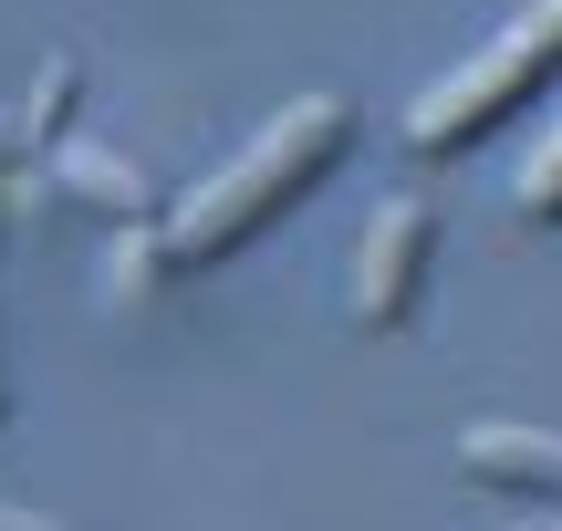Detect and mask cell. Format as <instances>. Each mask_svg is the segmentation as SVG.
Segmentation results:
<instances>
[{
  "label": "cell",
  "instance_id": "3",
  "mask_svg": "<svg viewBox=\"0 0 562 531\" xmlns=\"http://www.w3.org/2000/svg\"><path fill=\"white\" fill-rule=\"evenodd\" d=\"M427 271H438V208H427L417 188L375 199V208H364V240H355V324L364 334L417 324Z\"/></svg>",
  "mask_w": 562,
  "mask_h": 531
},
{
  "label": "cell",
  "instance_id": "2",
  "mask_svg": "<svg viewBox=\"0 0 562 531\" xmlns=\"http://www.w3.org/2000/svg\"><path fill=\"white\" fill-rule=\"evenodd\" d=\"M552 74H562V0H521L480 53H459V74H438L406 104V157L438 167V157H459V146H480L490 125H510Z\"/></svg>",
  "mask_w": 562,
  "mask_h": 531
},
{
  "label": "cell",
  "instance_id": "1",
  "mask_svg": "<svg viewBox=\"0 0 562 531\" xmlns=\"http://www.w3.org/2000/svg\"><path fill=\"white\" fill-rule=\"evenodd\" d=\"M344 146H355V104H344V94H302V104H281V115L240 146V157L209 167V178L188 188L178 208H167V261L199 271V261L250 250L292 199H313V188L334 178Z\"/></svg>",
  "mask_w": 562,
  "mask_h": 531
},
{
  "label": "cell",
  "instance_id": "6",
  "mask_svg": "<svg viewBox=\"0 0 562 531\" xmlns=\"http://www.w3.org/2000/svg\"><path fill=\"white\" fill-rule=\"evenodd\" d=\"M74 94H83V63H74V53H53V63H42V83L21 94V146H32V157H42V146H63V125H74Z\"/></svg>",
  "mask_w": 562,
  "mask_h": 531
},
{
  "label": "cell",
  "instance_id": "4",
  "mask_svg": "<svg viewBox=\"0 0 562 531\" xmlns=\"http://www.w3.org/2000/svg\"><path fill=\"white\" fill-rule=\"evenodd\" d=\"M53 188H63V199H83L94 219H115V229H167L157 178H146L136 157H104L94 136H63L53 146Z\"/></svg>",
  "mask_w": 562,
  "mask_h": 531
},
{
  "label": "cell",
  "instance_id": "8",
  "mask_svg": "<svg viewBox=\"0 0 562 531\" xmlns=\"http://www.w3.org/2000/svg\"><path fill=\"white\" fill-rule=\"evenodd\" d=\"M32 188L42 178H32V146H21V115H0V229H11V208L32 199Z\"/></svg>",
  "mask_w": 562,
  "mask_h": 531
},
{
  "label": "cell",
  "instance_id": "5",
  "mask_svg": "<svg viewBox=\"0 0 562 531\" xmlns=\"http://www.w3.org/2000/svg\"><path fill=\"white\" fill-rule=\"evenodd\" d=\"M459 470L480 479V490H531V500H562V428L480 417V428H459Z\"/></svg>",
  "mask_w": 562,
  "mask_h": 531
},
{
  "label": "cell",
  "instance_id": "7",
  "mask_svg": "<svg viewBox=\"0 0 562 531\" xmlns=\"http://www.w3.org/2000/svg\"><path fill=\"white\" fill-rule=\"evenodd\" d=\"M510 208H521L531 229H562V125H542L521 157V178H510Z\"/></svg>",
  "mask_w": 562,
  "mask_h": 531
},
{
  "label": "cell",
  "instance_id": "10",
  "mask_svg": "<svg viewBox=\"0 0 562 531\" xmlns=\"http://www.w3.org/2000/svg\"><path fill=\"white\" fill-rule=\"evenodd\" d=\"M531 531H562V521H531Z\"/></svg>",
  "mask_w": 562,
  "mask_h": 531
},
{
  "label": "cell",
  "instance_id": "9",
  "mask_svg": "<svg viewBox=\"0 0 562 531\" xmlns=\"http://www.w3.org/2000/svg\"><path fill=\"white\" fill-rule=\"evenodd\" d=\"M0 531H74V521H53V511H32V500H0Z\"/></svg>",
  "mask_w": 562,
  "mask_h": 531
}]
</instances>
